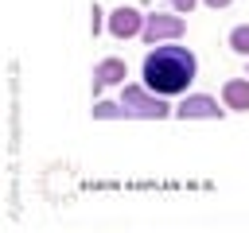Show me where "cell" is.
<instances>
[{
  "label": "cell",
  "mask_w": 249,
  "mask_h": 233,
  "mask_svg": "<svg viewBox=\"0 0 249 233\" xmlns=\"http://www.w3.org/2000/svg\"><path fill=\"white\" fill-rule=\"evenodd\" d=\"M140 78H144L148 89H156V93H163V97H179V93H187V85L198 78V58H195V50L183 47L179 39L156 43V47L144 54Z\"/></svg>",
  "instance_id": "obj_1"
},
{
  "label": "cell",
  "mask_w": 249,
  "mask_h": 233,
  "mask_svg": "<svg viewBox=\"0 0 249 233\" xmlns=\"http://www.w3.org/2000/svg\"><path fill=\"white\" fill-rule=\"evenodd\" d=\"M121 105H124V116H132V120H163V116H171L175 109L167 105V97L163 93H156V89H148L144 82L136 85H124L121 89Z\"/></svg>",
  "instance_id": "obj_2"
},
{
  "label": "cell",
  "mask_w": 249,
  "mask_h": 233,
  "mask_svg": "<svg viewBox=\"0 0 249 233\" xmlns=\"http://www.w3.org/2000/svg\"><path fill=\"white\" fill-rule=\"evenodd\" d=\"M183 35H187V19H183L179 12H156V16L144 19V31H140V39H144L148 47L171 43V39H183Z\"/></svg>",
  "instance_id": "obj_3"
},
{
  "label": "cell",
  "mask_w": 249,
  "mask_h": 233,
  "mask_svg": "<svg viewBox=\"0 0 249 233\" xmlns=\"http://www.w3.org/2000/svg\"><path fill=\"white\" fill-rule=\"evenodd\" d=\"M230 109L218 105V97L210 93H183V101L175 105V116L179 120H222Z\"/></svg>",
  "instance_id": "obj_4"
},
{
  "label": "cell",
  "mask_w": 249,
  "mask_h": 233,
  "mask_svg": "<svg viewBox=\"0 0 249 233\" xmlns=\"http://www.w3.org/2000/svg\"><path fill=\"white\" fill-rule=\"evenodd\" d=\"M144 19H148V16H140V12H136V8H128V4H121V8H113V12H109L105 27H109V35H113V39H136V35L144 31Z\"/></svg>",
  "instance_id": "obj_5"
},
{
  "label": "cell",
  "mask_w": 249,
  "mask_h": 233,
  "mask_svg": "<svg viewBox=\"0 0 249 233\" xmlns=\"http://www.w3.org/2000/svg\"><path fill=\"white\" fill-rule=\"evenodd\" d=\"M128 78V66H124V58H101L97 66H93V93H101V89H109V85H121Z\"/></svg>",
  "instance_id": "obj_6"
},
{
  "label": "cell",
  "mask_w": 249,
  "mask_h": 233,
  "mask_svg": "<svg viewBox=\"0 0 249 233\" xmlns=\"http://www.w3.org/2000/svg\"><path fill=\"white\" fill-rule=\"evenodd\" d=\"M222 105L230 113H249V74L222 82Z\"/></svg>",
  "instance_id": "obj_7"
},
{
  "label": "cell",
  "mask_w": 249,
  "mask_h": 233,
  "mask_svg": "<svg viewBox=\"0 0 249 233\" xmlns=\"http://www.w3.org/2000/svg\"><path fill=\"white\" fill-rule=\"evenodd\" d=\"M93 120H124L121 101H93Z\"/></svg>",
  "instance_id": "obj_8"
},
{
  "label": "cell",
  "mask_w": 249,
  "mask_h": 233,
  "mask_svg": "<svg viewBox=\"0 0 249 233\" xmlns=\"http://www.w3.org/2000/svg\"><path fill=\"white\" fill-rule=\"evenodd\" d=\"M226 43H230V50H233V54H245V58H249V23H237V27L230 31V39H226Z\"/></svg>",
  "instance_id": "obj_9"
},
{
  "label": "cell",
  "mask_w": 249,
  "mask_h": 233,
  "mask_svg": "<svg viewBox=\"0 0 249 233\" xmlns=\"http://www.w3.org/2000/svg\"><path fill=\"white\" fill-rule=\"evenodd\" d=\"M167 4H171V12H179V16H191L198 0H167Z\"/></svg>",
  "instance_id": "obj_10"
},
{
  "label": "cell",
  "mask_w": 249,
  "mask_h": 233,
  "mask_svg": "<svg viewBox=\"0 0 249 233\" xmlns=\"http://www.w3.org/2000/svg\"><path fill=\"white\" fill-rule=\"evenodd\" d=\"M101 16H105V12H101V8L93 4V8H89V31H93V35L101 31Z\"/></svg>",
  "instance_id": "obj_11"
},
{
  "label": "cell",
  "mask_w": 249,
  "mask_h": 233,
  "mask_svg": "<svg viewBox=\"0 0 249 233\" xmlns=\"http://www.w3.org/2000/svg\"><path fill=\"white\" fill-rule=\"evenodd\" d=\"M202 4H206V8H214V12H218V8H230V4H233V0H202Z\"/></svg>",
  "instance_id": "obj_12"
},
{
  "label": "cell",
  "mask_w": 249,
  "mask_h": 233,
  "mask_svg": "<svg viewBox=\"0 0 249 233\" xmlns=\"http://www.w3.org/2000/svg\"><path fill=\"white\" fill-rule=\"evenodd\" d=\"M245 74H249V70H245Z\"/></svg>",
  "instance_id": "obj_13"
}]
</instances>
